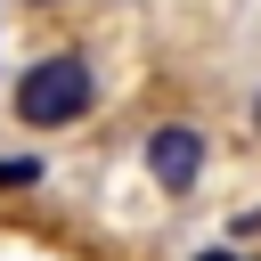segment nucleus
I'll return each instance as SVG.
<instances>
[{"instance_id": "2", "label": "nucleus", "mask_w": 261, "mask_h": 261, "mask_svg": "<svg viewBox=\"0 0 261 261\" xmlns=\"http://www.w3.org/2000/svg\"><path fill=\"white\" fill-rule=\"evenodd\" d=\"M147 171H155L163 196H188L204 179V130L196 122H155L147 130Z\"/></svg>"}, {"instance_id": "6", "label": "nucleus", "mask_w": 261, "mask_h": 261, "mask_svg": "<svg viewBox=\"0 0 261 261\" xmlns=\"http://www.w3.org/2000/svg\"><path fill=\"white\" fill-rule=\"evenodd\" d=\"M253 130H261V98H253Z\"/></svg>"}, {"instance_id": "5", "label": "nucleus", "mask_w": 261, "mask_h": 261, "mask_svg": "<svg viewBox=\"0 0 261 261\" xmlns=\"http://www.w3.org/2000/svg\"><path fill=\"white\" fill-rule=\"evenodd\" d=\"M196 261H237V253H196Z\"/></svg>"}, {"instance_id": "4", "label": "nucleus", "mask_w": 261, "mask_h": 261, "mask_svg": "<svg viewBox=\"0 0 261 261\" xmlns=\"http://www.w3.org/2000/svg\"><path fill=\"white\" fill-rule=\"evenodd\" d=\"M237 228H245V237H253V228H261V212H245V220H237Z\"/></svg>"}, {"instance_id": "3", "label": "nucleus", "mask_w": 261, "mask_h": 261, "mask_svg": "<svg viewBox=\"0 0 261 261\" xmlns=\"http://www.w3.org/2000/svg\"><path fill=\"white\" fill-rule=\"evenodd\" d=\"M0 188H41V163L33 155H0Z\"/></svg>"}, {"instance_id": "1", "label": "nucleus", "mask_w": 261, "mask_h": 261, "mask_svg": "<svg viewBox=\"0 0 261 261\" xmlns=\"http://www.w3.org/2000/svg\"><path fill=\"white\" fill-rule=\"evenodd\" d=\"M90 98H98V73H90V57L82 49H49V57H33L24 73H16V122L24 130H65V122H82L90 114Z\"/></svg>"}, {"instance_id": "7", "label": "nucleus", "mask_w": 261, "mask_h": 261, "mask_svg": "<svg viewBox=\"0 0 261 261\" xmlns=\"http://www.w3.org/2000/svg\"><path fill=\"white\" fill-rule=\"evenodd\" d=\"M41 8H49V0H41Z\"/></svg>"}]
</instances>
